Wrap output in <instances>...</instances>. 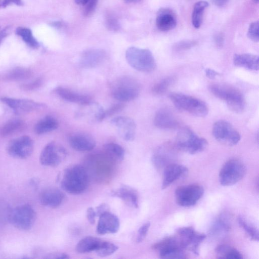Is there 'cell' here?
<instances>
[{
  "label": "cell",
  "mask_w": 259,
  "mask_h": 259,
  "mask_svg": "<svg viewBox=\"0 0 259 259\" xmlns=\"http://www.w3.org/2000/svg\"><path fill=\"white\" fill-rule=\"evenodd\" d=\"M89 176L87 169L76 164L66 168L60 182L62 189L71 194H79L87 189Z\"/></svg>",
  "instance_id": "1"
},
{
  "label": "cell",
  "mask_w": 259,
  "mask_h": 259,
  "mask_svg": "<svg viewBox=\"0 0 259 259\" xmlns=\"http://www.w3.org/2000/svg\"><path fill=\"white\" fill-rule=\"evenodd\" d=\"M209 90L214 96L225 101L231 111L240 113L244 110L245 100L238 89L228 84L215 83L209 86Z\"/></svg>",
  "instance_id": "2"
},
{
  "label": "cell",
  "mask_w": 259,
  "mask_h": 259,
  "mask_svg": "<svg viewBox=\"0 0 259 259\" xmlns=\"http://www.w3.org/2000/svg\"><path fill=\"white\" fill-rule=\"evenodd\" d=\"M111 92L116 100L120 102H128L138 97L140 85L133 77L124 75L113 81L111 86Z\"/></svg>",
  "instance_id": "3"
},
{
  "label": "cell",
  "mask_w": 259,
  "mask_h": 259,
  "mask_svg": "<svg viewBox=\"0 0 259 259\" xmlns=\"http://www.w3.org/2000/svg\"><path fill=\"white\" fill-rule=\"evenodd\" d=\"M175 145L178 149L194 154L205 150L208 146V142L205 139L198 136L191 129L184 127L178 133Z\"/></svg>",
  "instance_id": "4"
},
{
  "label": "cell",
  "mask_w": 259,
  "mask_h": 259,
  "mask_svg": "<svg viewBox=\"0 0 259 259\" xmlns=\"http://www.w3.org/2000/svg\"><path fill=\"white\" fill-rule=\"evenodd\" d=\"M125 58L132 67L143 72H152L156 66L152 53L146 49L130 47L126 51Z\"/></svg>",
  "instance_id": "5"
},
{
  "label": "cell",
  "mask_w": 259,
  "mask_h": 259,
  "mask_svg": "<svg viewBox=\"0 0 259 259\" xmlns=\"http://www.w3.org/2000/svg\"><path fill=\"white\" fill-rule=\"evenodd\" d=\"M169 98L179 110L198 117H204L208 112V108L203 101L191 96L180 93H172Z\"/></svg>",
  "instance_id": "6"
},
{
  "label": "cell",
  "mask_w": 259,
  "mask_h": 259,
  "mask_svg": "<svg viewBox=\"0 0 259 259\" xmlns=\"http://www.w3.org/2000/svg\"><path fill=\"white\" fill-rule=\"evenodd\" d=\"M36 216L35 211L32 206L25 204L12 209L8 214V220L15 228L28 231L34 224Z\"/></svg>",
  "instance_id": "7"
},
{
  "label": "cell",
  "mask_w": 259,
  "mask_h": 259,
  "mask_svg": "<svg viewBox=\"0 0 259 259\" xmlns=\"http://www.w3.org/2000/svg\"><path fill=\"white\" fill-rule=\"evenodd\" d=\"M246 168L240 159L232 158L223 165L219 173L220 184L224 186H231L240 181L245 176Z\"/></svg>",
  "instance_id": "8"
},
{
  "label": "cell",
  "mask_w": 259,
  "mask_h": 259,
  "mask_svg": "<svg viewBox=\"0 0 259 259\" xmlns=\"http://www.w3.org/2000/svg\"><path fill=\"white\" fill-rule=\"evenodd\" d=\"M152 248L162 258H185L187 255L176 235L165 237L155 243Z\"/></svg>",
  "instance_id": "9"
},
{
  "label": "cell",
  "mask_w": 259,
  "mask_h": 259,
  "mask_svg": "<svg viewBox=\"0 0 259 259\" xmlns=\"http://www.w3.org/2000/svg\"><path fill=\"white\" fill-rule=\"evenodd\" d=\"M181 246L196 255H199V247L206 235L195 230L191 226L179 228L175 234Z\"/></svg>",
  "instance_id": "10"
},
{
  "label": "cell",
  "mask_w": 259,
  "mask_h": 259,
  "mask_svg": "<svg viewBox=\"0 0 259 259\" xmlns=\"http://www.w3.org/2000/svg\"><path fill=\"white\" fill-rule=\"evenodd\" d=\"M214 138L221 144L232 146L240 140L239 133L229 122L221 120L215 122L212 127Z\"/></svg>",
  "instance_id": "11"
},
{
  "label": "cell",
  "mask_w": 259,
  "mask_h": 259,
  "mask_svg": "<svg viewBox=\"0 0 259 259\" xmlns=\"http://www.w3.org/2000/svg\"><path fill=\"white\" fill-rule=\"evenodd\" d=\"M204 193L203 187L192 184L178 187L175 191L177 203L182 206H193L200 200Z\"/></svg>",
  "instance_id": "12"
},
{
  "label": "cell",
  "mask_w": 259,
  "mask_h": 259,
  "mask_svg": "<svg viewBox=\"0 0 259 259\" xmlns=\"http://www.w3.org/2000/svg\"><path fill=\"white\" fill-rule=\"evenodd\" d=\"M66 154L64 147L55 142H51L47 144L42 150L39 161L44 166H57L64 160Z\"/></svg>",
  "instance_id": "13"
},
{
  "label": "cell",
  "mask_w": 259,
  "mask_h": 259,
  "mask_svg": "<svg viewBox=\"0 0 259 259\" xmlns=\"http://www.w3.org/2000/svg\"><path fill=\"white\" fill-rule=\"evenodd\" d=\"M34 144L28 136H22L10 141L7 146V153L11 156L18 159H26L33 152Z\"/></svg>",
  "instance_id": "14"
},
{
  "label": "cell",
  "mask_w": 259,
  "mask_h": 259,
  "mask_svg": "<svg viewBox=\"0 0 259 259\" xmlns=\"http://www.w3.org/2000/svg\"><path fill=\"white\" fill-rule=\"evenodd\" d=\"M177 149L176 145L171 143H165L159 147L152 157L153 165L157 168H161L173 163Z\"/></svg>",
  "instance_id": "15"
},
{
  "label": "cell",
  "mask_w": 259,
  "mask_h": 259,
  "mask_svg": "<svg viewBox=\"0 0 259 259\" xmlns=\"http://www.w3.org/2000/svg\"><path fill=\"white\" fill-rule=\"evenodd\" d=\"M1 101L17 113H25L44 107L45 105L31 100L2 97Z\"/></svg>",
  "instance_id": "16"
},
{
  "label": "cell",
  "mask_w": 259,
  "mask_h": 259,
  "mask_svg": "<svg viewBox=\"0 0 259 259\" xmlns=\"http://www.w3.org/2000/svg\"><path fill=\"white\" fill-rule=\"evenodd\" d=\"M111 123L123 139L132 141L135 139L136 125L132 118L124 116H117L112 119Z\"/></svg>",
  "instance_id": "17"
},
{
  "label": "cell",
  "mask_w": 259,
  "mask_h": 259,
  "mask_svg": "<svg viewBox=\"0 0 259 259\" xmlns=\"http://www.w3.org/2000/svg\"><path fill=\"white\" fill-rule=\"evenodd\" d=\"M119 226L118 217L108 211L99 216L97 232L100 235L115 233L118 231Z\"/></svg>",
  "instance_id": "18"
},
{
  "label": "cell",
  "mask_w": 259,
  "mask_h": 259,
  "mask_svg": "<svg viewBox=\"0 0 259 259\" xmlns=\"http://www.w3.org/2000/svg\"><path fill=\"white\" fill-rule=\"evenodd\" d=\"M156 126L162 129H175L180 125V121L169 109L161 108L156 113L154 118Z\"/></svg>",
  "instance_id": "19"
},
{
  "label": "cell",
  "mask_w": 259,
  "mask_h": 259,
  "mask_svg": "<svg viewBox=\"0 0 259 259\" xmlns=\"http://www.w3.org/2000/svg\"><path fill=\"white\" fill-rule=\"evenodd\" d=\"M177 23V16L171 9L162 8L158 11L156 17V25L159 30H171L176 27Z\"/></svg>",
  "instance_id": "20"
},
{
  "label": "cell",
  "mask_w": 259,
  "mask_h": 259,
  "mask_svg": "<svg viewBox=\"0 0 259 259\" xmlns=\"http://www.w3.org/2000/svg\"><path fill=\"white\" fill-rule=\"evenodd\" d=\"M162 189L167 188L177 180L187 174L188 169L184 165L171 163L164 168Z\"/></svg>",
  "instance_id": "21"
},
{
  "label": "cell",
  "mask_w": 259,
  "mask_h": 259,
  "mask_svg": "<svg viewBox=\"0 0 259 259\" xmlns=\"http://www.w3.org/2000/svg\"><path fill=\"white\" fill-rule=\"evenodd\" d=\"M65 198L64 193L56 188H48L42 191L39 196L41 204L55 208L59 206Z\"/></svg>",
  "instance_id": "22"
},
{
  "label": "cell",
  "mask_w": 259,
  "mask_h": 259,
  "mask_svg": "<svg viewBox=\"0 0 259 259\" xmlns=\"http://www.w3.org/2000/svg\"><path fill=\"white\" fill-rule=\"evenodd\" d=\"M106 58V53L100 49H90L81 56L80 64L84 68H93L99 66Z\"/></svg>",
  "instance_id": "23"
},
{
  "label": "cell",
  "mask_w": 259,
  "mask_h": 259,
  "mask_svg": "<svg viewBox=\"0 0 259 259\" xmlns=\"http://www.w3.org/2000/svg\"><path fill=\"white\" fill-rule=\"evenodd\" d=\"M70 146L74 150L85 152L93 150L96 146V142L91 136L83 133L75 134L69 139Z\"/></svg>",
  "instance_id": "24"
},
{
  "label": "cell",
  "mask_w": 259,
  "mask_h": 259,
  "mask_svg": "<svg viewBox=\"0 0 259 259\" xmlns=\"http://www.w3.org/2000/svg\"><path fill=\"white\" fill-rule=\"evenodd\" d=\"M229 215L226 213L220 214L214 220L209 230V234L215 238H222L231 229Z\"/></svg>",
  "instance_id": "25"
},
{
  "label": "cell",
  "mask_w": 259,
  "mask_h": 259,
  "mask_svg": "<svg viewBox=\"0 0 259 259\" xmlns=\"http://www.w3.org/2000/svg\"><path fill=\"white\" fill-rule=\"evenodd\" d=\"M111 195L121 199L131 207L137 208L139 206L138 193L134 189L129 186H122L112 191Z\"/></svg>",
  "instance_id": "26"
},
{
  "label": "cell",
  "mask_w": 259,
  "mask_h": 259,
  "mask_svg": "<svg viewBox=\"0 0 259 259\" xmlns=\"http://www.w3.org/2000/svg\"><path fill=\"white\" fill-rule=\"evenodd\" d=\"M55 92L62 99L70 102L84 105L92 102L90 97L78 94L67 88L58 87Z\"/></svg>",
  "instance_id": "27"
},
{
  "label": "cell",
  "mask_w": 259,
  "mask_h": 259,
  "mask_svg": "<svg viewBox=\"0 0 259 259\" xmlns=\"http://www.w3.org/2000/svg\"><path fill=\"white\" fill-rule=\"evenodd\" d=\"M258 56L251 54H235L233 57V62L236 66L253 71L258 70Z\"/></svg>",
  "instance_id": "28"
},
{
  "label": "cell",
  "mask_w": 259,
  "mask_h": 259,
  "mask_svg": "<svg viewBox=\"0 0 259 259\" xmlns=\"http://www.w3.org/2000/svg\"><path fill=\"white\" fill-rule=\"evenodd\" d=\"M102 240L93 236H87L80 240L76 246V250L78 253H83L96 251Z\"/></svg>",
  "instance_id": "29"
},
{
  "label": "cell",
  "mask_w": 259,
  "mask_h": 259,
  "mask_svg": "<svg viewBox=\"0 0 259 259\" xmlns=\"http://www.w3.org/2000/svg\"><path fill=\"white\" fill-rule=\"evenodd\" d=\"M58 127V122L51 116H47L37 122L34 127L35 133L38 135L44 134L55 130Z\"/></svg>",
  "instance_id": "30"
},
{
  "label": "cell",
  "mask_w": 259,
  "mask_h": 259,
  "mask_svg": "<svg viewBox=\"0 0 259 259\" xmlns=\"http://www.w3.org/2000/svg\"><path fill=\"white\" fill-rule=\"evenodd\" d=\"M215 252L219 258L242 259V254L236 248L226 244L218 246Z\"/></svg>",
  "instance_id": "31"
},
{
  "label": "cell",
  "mask_w": 259,
  "mask_h": 259,
  "mask_svg": "<svg viewBox=\"0 0 259 259\" xmlns=\"http://www.w3.org/2000/svg\"><path fill=\"white\" fill-rule=\"evenodd\" d=\"M208 6V2L205 1H200L194 4L192 13V23L195 28H199L201 26L204 10Z\"/></svg>",
  "instance_id": "32"
},
{
  "label": "cell",
  "mask_w": 259,
  "mask_h": 259,
  "mask_svg": "<svg viewBox=\"0 0 259 259\" xmlns=\"http://www.w3.org/2000/svg\"><path fill=\"white\" fill-rule=\"evenodd\" d=\"M23 121L19 119H13L8 121L0 128V135L7 137L20 131L24 127Z\"/></svg>",
  "instance_id": "33"
},
{
  "label": "cell",
  "mask_w": 259,
  "mask_h": 259,
  "mask_svg": "<svg viewBox=\"0 0 259 259\" xmlns=\"http://www.w3.org/2000/svg\"><path fill=\"white\" fill-rule=\"evenodd\" d=\"M31 71L26 67H16L9 71L5 75V78L10 81H20L30 78Z\"/></svg>",
  "instance_id": "34"
},
{
  "label": "cell",
  "mask_w": 259,
  "mask_h": 259,
  "mask_svg": "<svg viewBox=\"0 0 259 259\" xmlns=\"http://www.w3.org/2000/svg\"><path fill=\"white\" fill-rule=\"evenodd\" d=\"M104 153L113 161H121L124 157V149L119 144L109 143L104 147Z\"/></svg>",
  "instance_id": "35"
},
{
  "label": "cell",
  "mask_w": 259,
  "mask_h": 259,
  "mask_svg": "<svg viewBox=\"0 0 259 259\" xmlns=\"http://www.w3.org/2000/svg\"><path fill=\"white\" fill-rule=\"evenodd\" d=\"M16 34L20 36L30 48L37 49L39 47L38 42L34 37L31 30L29 28L19 27L16 29Z\"/></svg>",
  "instance_id": "36"
},
{
  "label": "cell",
  "mask_w": 259,
  "mask_h": 259,
  "mask_svg": "<svg viewBox=\"0 0 259 259\" xmlns=\"http://www.w3.org/2000/svg\"><path fill=\"white\" fill-rule=\"evenodd\" d=\"M238 224L244 230L251 240L258 241V231L257 228L250 221L242 216L237 218Z\"/></svg>",
  "instance_id": "37"
},
{
  "label": "cell",
  "mask_w": 259,
  "mask_h": 259,
  "mask_svg": "<svg viewBox=\"0 0 259 259\" xmlns=\"http://www.w3.org/2000/svg\"><path fill=\"white\" fill-rule=\"evenodd\" d=\"M174 81L175 78L173 76H167L162 79L152 87V93L156 95L164 94L174 83Z\"/></svg>",
  "instance_id": "38"
},
{
  "label": "cell",
  "mask_w": 259,
  "mask_h": 259,
  "mask_svg": "<svg viewBox=\"0 0 259 259\" xmlns=\"http://www.w3.org/2000/svg\"><path fill=\"white\" fill-rule=\"evenodd\" d=\"M118 248V247L115 244L102 240L97 249L95 251L97 255L101 257L109 256L115 252Z\"/></svg>",
  "instance_id": "39"
},
{
  "label": "cell",
  "mask_w": 259,
  "mask_h": 259,
  "mask_svg": "<svg viewBox=\"0 0 259 259\" xmlns=\"http://www.w3.org/2000/svg\"><path fill=\"white\" fill-rule=\"evenodd\" d=\"M105 25L111 31H116L120 29V24L116 16L112 13H107L105 16Z\"/></svg>",
  "instance_id": "40"
},
{
  "label": "cell",
  "mask_w": 259,
  "mask_h": 259,
  "mask_svg": "<svg viewBox=\"0 0 259 259\" xmlns=\"http://www.w3.org/2000/svg\"><path fill=\"white\" fill-rule=\"evenodd\" d=\"M197 44V41L195 40H183L176 42L172 47L174 50L176 51H182L189 50Z\"/></svg>",
  "instance_id": "41"
},
{
  "label": "cell",
  "mask_w": 259,
  "mask_h": 259,
  "mask_svg": "<svg viewBox=\"0 0 259 259\" xmlns=\"http://www.w3.org/2000/svg\"><path fill=\"white\" fill-rule=\"evenodd\" d=\"M248 37L254 42H258L259 40V23L256 21L250 24L248 32Z\"/></svg>",
  "instance_id": "42"
},
{
  "label": "cell",
  "mask_w": 259,
  "mask_h": 259,
  "mask_svg": "<svg viewBox=\"0 0 259 259\" xmlns=\"http://www.w3.org/2000/svg\"><path fill=\"white\" fill-rule=\"evenodd\" d=\"M98 0H89L83 5V15L85 17H90L94 13L97 6Z\"/></svg>",
  "instance_id": "43"
},
{
  "label": "cell",
  "mask_w": 259,
  "mask_h": 259,
  "mask_svg": "<svg viewBox=\"0 0 259 259\" xmlns=\"http://www.w3.org/2000/svg\"><path fill=\"white\" fill-rule=\"evenodd\" d=\"M150 226V223L147 222L143 224L138 230L136 241L140 243L145 239Z\"/></svg>",
  "instance_id": "44"
},
{
  "label": "cell",
  "mask_w": 259,
  "mask_h": 259,
  "mask_svg": "<svg viewBox=\"0 0 259 259\" xmlns=\"http://www.w3.org/2000/svg\"><path fill=\"white\" fill-rule=\"evenodd\" d=\"M42 83V79L40 78H38L30 82L22 84L21 88L25 91H32L39 88Z\"/></svg>",
  "instance_id": "45"
},
{
  "label": "cell",
  "mask_w": 259,
  "mask_h": 259,
  "mask_svg": "<svg viewBox=\"0 0 259 259\" xmlns=\"http://www.w3.org/2000/svg\"><path fill=\"white\" fill-rule=\"evenodd\" d=\"M124 107V105L122 104H117L113 105L107 110H104V118L110 116L114 114L119 112L122 110Z\"/></svg>",
  "instance_id": "46"
},
{
  "label": "cell",
  "mask_w": 259,
  "mask_h": 259,
  "mask_svg": "<svg viewBox=\"0 0 259 259\" xmlns=\"http://www.w3.org/2000/svg\"><path fill=\"white\" fill-rule=\"evenodd\" d=\"M12 4L22 6L23 3L22 0H0V8H6L8 6Z\"/></svg>",
  "instance_id": "47"
},
{
  "label": "cell",
  "mask_w": 259,
  "mask_h": 259,
  "mask_svg": "<svg viewBox=\"0 0 259 259\" xmlns=\"http://www.w3.org/2000/svg\"><path fill=\"white\" fill-rule=\"evenodd\" d=\"M96 217V214L95 209L92 207H89L87 210V217L90 224H95Z\"/></svg>",
  "instance_id": "48"
},
{
  "label": "cell",
  "mask_w": 259,
  "mask_h": 259,
  "mask_svg": "<svg viewBox=\"0 0 259 259\" xmlns=\"http://www.w3.org/2000/svg\"><path fill=\"white\" fill-rule=\"evenodd\" d=\"M109 211V206L105 203H102L96 207L95 210L96 216L99 217L103 213Z\"/></svg>",
  "instance_id": "49"
},
{
  "label": "cell",
  "mask_w": 259,
  "mask_h": 259,
  "mask_svg": "<svg viewBox=\"0 0 259 259\" xmlns=\"http://www.w3.org/2000/svg\"><path fill=\"white\" fill-rule=\"evenodd\" d=\"M214 40L217 47L221 48L224 42V36L223 33H219L216 34L214 37Z\"/></svg>",
  "instance_id": "50"
},
{
  "label": "cell",
  "mask_w": 259,
  "mask_h": 259,
  "mask_svg": "<svg viewBox=\"0 0 259 259\" xmlns=\"http://www.w3.org/2000/svg\"><path fill=\"white\" fill-rule=\"evenodd\" d=\"M46 258H57V259H66L69 258V256L65 253H53L48 254Z\"/></svg>",
  "instance_id": "51"
},
{
  "label": "cell",
  "mask_w": 259,
  "mask_h": 259,
  "mask_svg": "<svg viewBox=\"0 0 259 259\" xmlns=\"http://www.w3.org/2000/svg\"><path fill=\"white\" fill-rule=\"evenodd\" d=\"M205 72L206 76L210 79H213L219 74V72L210 68L205 69Z\"/></svg>",
  "instance_id": "52"
},
{
  "label": "cell",
  "mask_w": 259,
  "mask_h": 259,
  "mask_svg": "<svg viewBox=\"0 0 259 259\" xmlns=\"http://www.w3.org/2000/svg\"><path fill=\"white\" fill-rule=\"evenodd\" d=\"M9 32V29L8 28H1L0 27V42L2 40L6 37Z\"/></svg>",
  "instance_id": "53"
},
{
  "label": "cell",
  "mask_w": 259,
  "mask_h": 259,
  "mask_svg": "<svg viewBox=\"0 0 259 259\" xmlns=\"http://www.w3.org/2000/svg\"><path fill=\"white\" fill-rule=\"evenodd\" d=\"M229 0H212L214 5L218 7H222L225 5Z\"/></svg>",
  "instance_id": "54"
},
{
  "label": "cell",
  "mask_w": 259,
  "mask_h": 259,
  "mask_svg": "<svg viewBox=\"0 0 259 259\" xmlns=\"http://www.w3.org/2000/svg\"><path fill=\"white\" fill-rule=\"evenodd\" d=\"M51 25L56 28H61L63 26V24L61 21H54L51 23Z\"/></svg>",
  "instance_id": "55"
},
{
  "label": "cell",
  "mask_w": 259,
  "mask_h": 259,
  "mask_svg": "<svg viewBox=\"0 0 259 259\" xmlns=\"http://www.w3.org/2000/svg\"><path fill=\"white\" fill-rule=\"evenodd\" d=\"M89 0H74L75 3L77 5L83 6Z\"/></svg>",
  "instance_id": "56"
},
{
  "label": "cell",
  "mask_w": 259,
  "mask_h": 259,
  "mask_svg": "<svg viewBox=\"0 0 259 259\" xmlns=\"http://www.w3.org/2000/svg\"><path fill=\"white\" fill-rule=\"evenodd\" d=\"M127 4H135L141 2L142 0H123Z\"/></svg>",
  "instance_id": "57"
},
{
  "label": "cell",
  "mask_w": 259,
  "mask_h": 259,
  "mask_svg": "<svg viewBox=\"0 0 259 259\" xmlns=\"http://www.w3.org/2000/svg\"><path fill=\"white\" fill-rule=\"evenodd\" d=\"M253 1H254V3H256V4H257V3H258V0H253Z\"/></svg>",
  "instance_id": "58"
}]
</instances>
